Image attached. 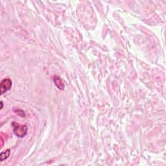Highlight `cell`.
I'll list each match as a JSON object with an SVG mask.
<instances>
[{"instance_id":"obj_1","label":"cell","mask_w":166,"mask_h":166,"mask_svg":"<svg viewBox=\"0 0 166 166\" xmlns=\"http://www.w3.org/2000/svg\"><path fill=\"white\" fill-rule=\"evenodd\" d=\"M12 126L14 134L19 138L24 137L27 133V126L26 125H21L16 122H13Z\"/></svg>"},{"instance_id":"obj_2","label":"cell","mask_w":166,"mask_h":166,"mask_svg":"<svg viewBox=\"0 0 166 166\" xmlns=\"http://www.w3.org/2000/svg\"><path fill=\"white\" fill-rule=\"evenodd\" d=\"M12 87V81L10 79H4L1 81V84H0V91H1V94L3 95L4 93L7 92L11 89Z\"/></svg>"},{"instance_id":"obj_3","label":"cell","mask_w":166,"mask_h":166,"mask_svg":"<svg viewBox=\"0 0 166 166\" xmlns=\"http://www.w3.org/2000/svg\"><path fill=\"white\" fill-rule=\"evenodd\" d=\"M53 82L55 83V86H56L60 90H63L64 89L65 86L62 82V79L59 76H55L53 77Z\"/></svg>"},{"instance_id":"obj_4","label":"cell","mask_w":166,"mask_h":166,"mask_svg":"<svg viewBox=\"0 0 166 166\" xmlns=\"http://www.w3.org/2000/svg\"><path fill=\"white\" fill-rule=\"evenodd\" d=\"M10 153V151L9 149H7V151L2 152L1 153V155H0V159H1V161H3L4 160H6L8 157L9 156Z\"/></svg>"},{"instance_id":"obj_5","label":"cell","mask_w":166,"mask_h":166,"mask_svg":"<svg viewBox=\"0 0 166 166\" xmlns=\"http://www.w3.org/2000/svg\"><path fill=\"white\" fill-rule=\"evenodd\" d=\"M1 109H2V108H3V101H1Z\"/></svg>"}]
</instances>
